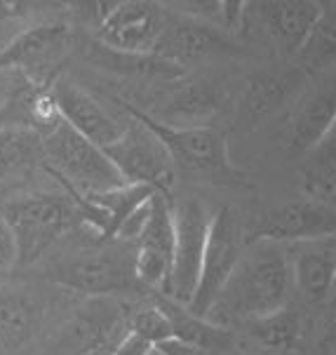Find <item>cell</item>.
<instances>
[{
    "label": "cell",
    "instance_id": "2",
    "mask_svg": "<svg viewBox=\"0 0 336 355\" xmlns=\"http://www.w3.org/2000/svg\"><path fill=\"white\" fill-rule=\"evenodd\" d=\"M123 108L132 116L141 118L151 128V132L163 141L172 158V165L177 174L195 179L212 186H245L247 174L233 165L228 155V141L219 130L209 125L197 128H172V125L158 123L146 111H139L132 104H123Z\"/></svg>",
    "mask_w": 336,
    "mask_h": 355
},
{
    "label": "cell",
    "instance_id": "27",
    "mask_svg": "<svg viewBox=\"0 0 336 355\" xmlns=\"http://www.w3.org/2000/svg\"><path fill=\"white\" fill-rule=\"evenodd\" d=\"M19 263V252H17V240L10 224L0 214V270H8Z\"/></svg>",
    "mask_w": 336,
    "mask_h": 355
},
{
    "label": "cell",
    "instance_id": "29",
    "mask_svg": "<svg viewBox=\"0 0 336 355\" xmlns=\"http://www.w3.org/2000/svg\"><path fill=\"white\" fill-rule=\"evenodd\" d=\"M155 351L160 355H217L212 351H205V348L186 344V341H179V339H167L163 344L155 346Z\"/></svg>",
    "mask_w": 336,
    "mask_h": 355
},
{
    "label": "cell",
    "instance_id": "4",
    "mask_svg": "<svg viewBox=\"0 0 336 355\" xmlns=\"http://www.w3.org/2000/svg\"><path fill=\"white\" fill-rule=\"evenodd\" d=\"M43 172L50 174L64 191L87 196L125 186L106 153L69 128L64 120L43 132Z\"/></svg>",
    "mask_w": 336,
    "mask_h": 355
},
{
    "label": "cell",
    "instance_id": "15",
    "mask_svg": "<svg viewBox=\"0 0 336 355\" xmlns=\"http://www.w3.org/2000/svg\"><path fill=\"white\" fill-rule=\"evenodd\" d=\"M263 31L280 54H299L317 19L320 3H263L249 5Z\"/></svg>",
    "mask_w": 336,
    "mask_h": 355
},
{
    "label": "cell",
    "instance_id": "1",
    "mask_svg": "<svg viewBox=\"0 0 336 355\" xmlns=\"http://www.w3.org/2000/svg\"><path fill=\"white\" fill-rule=\"evenodd\" d=\"M292 294L290 248L271 240H251L205 320L228 329L233 322H249L285 309Z\"/></svg>",
    "mask_w": 336,
    "mask_h": 355
},
{
    "label": "cell",
    "instance_id": "23",
    "mask_svg": "<svg viewBox=\"0 0 336 355\" xmlns=\"http://www.w3.org/2000/svg\"><path fill=\"white\" fill-rule=\"evenodd\" d=\"M297 57L308 69H325L336 62V3H320L317 19Z\"/></svg>",
    "mask_w": 336,
    "mask_h": 355
},
{
    "label": "cell",
    "instance_id": "25",
    "mask_svg": "<svg viewBox=\"0 0 336 355\" xmlns=\"http://www.w3.org/2000/svg\"><path fill=\"white\" fill-rule=\"evenodd\" d=\"M285 92H287L285 80L278 83L275 76H254L247 89V113L251 118L266 116L271 108L280 104Z\"/></svg>",
    "mask_w": 336,
    "mask_h": 355
},
{
    "label": "cell",
    "instance_id": "28",
    "mask_svg": "<svg viewBox=\"0 0 336 355\" xmlns=\"http://www.w3.org/2000/svg\"><path fill=\"white\" fill-rule=\"evenodd\" d=\"M153 351L155 348L148 344V341H143L141 336H136L134 332L127 329V334H125L106 355H151Z\"/></svg>",
    "mask_w": 336,
    "mask_h": 355
},
{
    "label": "cell",
    "instance_id": "11",
    "mask_svg": "<svg viewBox=\"0 0 336 355\" xmlns=\"http://www.w3.org/2000/svg\"><path fill=\"white\" fill-rule=\"evenodd\" d=\"M172 198L155 193L139 238L134 240V275L139 285L163 290L170 282L174 257V212Z\"/></svg>",
    "mask_w": 336,
    "mask_h": 355
},
{
    "label": "cell",
    "instance_id": "5",
    "mask_svg": "<svg viewBox=\"0 0 336 355\" xmlns=\"http://www.w3.org/2000/svg\"><path fill=\"white\" fill-rule=\"evenodd\" d=\"M127 116L130 120L125 123L123 135L101 151L106 153V158L127 186H148L155 193L170 196L177 182V170L172 165L170 153L141 118L132 113Z\"/></svg>",
    "mask_w": 336,
    "mask_h": 355
},
{
    "label": "cell",
    "instance_id": "19",
    "mask_svg": "<svg viewBox=\"0 0 336 355\" xmlns=\"http://www.w3.org/2000/svg\"><path fill=\"white\" fill-rule=\"evenodd\" d=\"M158 306L163 309L167 320H170L172 339L200 346V348H205V351H212L217 355H231V348H233L231 329L219 327V324L209 322L205 318L193 315L186 306L172 302V299H167V297L160 299Z\"/></svg>",
    "mask_w": 336,
    "mask_h": 355
},
{
    "label": "cell",
    "instance_id": "21",
    "mask_svg": "<svg viewBox=\"0 0 336 355\" xmlns=\"http://www.w3.org/2000/svg\"><path fill=\"white\" fill-rule=\"evenodd\" d=\"M247 332L249 339L263 351H273V353H287L292 348H297V344L303 336V318L301 313L292 306L271 313V315L256 318V320L247 322Z\"/></svg>",
    "mask_w": 336,
    "mask_h": 355
},
{
    "label": "cell",
    "instance_id": "18",
    "mask_svg": "<svg viewBox=\"0 0 336 355\" xmlns=\"http://www.w3.org/2000/svg\"><path fill=\"white\" fill-rule=\"evenodd\" d=\"M336 120V89H317L299 101L290 120V148L310 153Z\"/></svg>",
    "mask_w": 336,
    "mask_h": 355
},
{
    "label": "cell",
    "instance_id": "26",
    "mask_svg": "<svg viewBox=\"0 0 336 355\" xmlns=\"http://www.w3.org/2000/svg\"><path fill=\"white\" fill-rule=\"evenodd\" d=\"M127 329L134 332L136 336H141L143 341H148L153 348L167 339H172L170 320H167V315L158 304L148 306V309H143V311H136L134 315L130 318Z\"/></svg>",
    "mask_w": 336,
    "mask_h": 355
},
{
    "label": "cell",
    "instance_id": "14",
    "mask_svg": "<svg viewBox=\"0 0 336 355\" xmlns=\"http://www.w3.org/2000/svg\"><path fill=\"white\" fill-rule=\"evenodd\" d=\"M287 248L294 292L315 306L336 304V238L294 243Z\"/></svg>",
    "mask_w": 336,
    "mask_h": 355
},
{
    "label": "cell",
    "instance_id": "13",
    "mask_svg": "<svg viewBox=\"0 0 336 355\" xmlns=\"http://www.w3.org/2000/svg\"><path fill=\"white\" fill-rule=\"evenodd\" d=\"M50 97L59 113V120H64L69 128H73L94 146L106 148L123 135L125 125L118 123L87 89H82L71 78L59 76L50 87Z\"/></svg>",
    "mask_w": 336,
    "mask_h": 355
},
{
    "label": "cell",
    "instance_id": "24",
    "mask_svg": "<svg viewBox=\"0 0 336 355\" xmlns=\"http://www.w3.org/2000/svg\"><path fill=\"white\" fill-rule=\"evenodd\" d=\"M336 174V120L327 135L322 137L320 144L310 151V165H308V186L310 189H322L329 179Z\"/></svg>",
    "mask_w": 336,
    "mask_h": 355
},
{
    "label": "cell",
    "instance_id": "32",
    "mask_svg": "<svg viewBox=\"0 0 336 355\" xmlns=\"http://www.w3.org/2000/svg\"><path fill=\"white\" fill-rule=\"evenodd\" d=\"M151 355H160V353H158V351H153V353H151Z\"/></svg>",
    "mask_w": 336,
    "mask_h": 355
},
{
    "label": "cell",
    "instance_id": "31",
    "mask_svg": "<svg viewBox=\"0 0 336 355\" xmlns=\"http://www.w3.org/2000/svg\"><path fill=\"white\" fill-rule=\"evenodd\" d=\"M322 193H334L336 196V174H334V177L332 179H329V182L325 184V186H322Z\"/></svg>",
    "mask_w": 336,
    "mask_h": 355
},
{
    "label": "cell",
    "instance_id": "8",
    "mask_svg": "<svg viewBox=\"0 0 336 355\" xmlns=\"http://www.w3.org/2000/svg\"><path fill=\"white\" fill-rule=\"evenodd\" d=\"M172 212H174V257H172L170 282H167L163 297L172 299V302L182 306H188L195 294L197 280H200L202 254H205L212 214L195 198L174 202Z\"/></svg>",
    "mask_w": 336,
    "mask_h": 355
},
{
    "label": "cell",
    "instance_id": "22",
    "mask_svg": "<svg viewBox=\"0 0 336 355\" xmlns=\"http://www.w3.org/2000/svg\"><path fill=\"white\" fill-rule=\"evenodd\" d=\"M217 106V92L212 87L197 85V83H184L179 85L170 97L165 99L163 116H172V128H184V120H188L186 128H197L195 120L202 118L205 113H212Z\"/></svg>",
    "mask_w": 336,
    "mask_h": 355
},
{
    "label": "cell",
    "instance_id": "16",
    "mask_svg": "<svg viewBox=\"0 0 336 355\" xmlns=\"http://www.w3.org/2000/svg\"><path fill=\"white\" fill-rule=\"evenodd\" d=\"M127 324L130 320H125L120 306L99 302L97 297L76 315L73 324H71V344L76 346L78 353L106 355L127 334Z\"/></svg>",
    "mask_w": 336,
    "mask_h": 355
},
{
    "label": "cell",
    "instance_id": "7",
    "mask_svg": "<svg viewBox=\"0 0 336 355\" xmlns=\"http://www.w3.org/2000/svg\"><path fill=\"white\" fill-rule=\"evenodd\" d=\"M247 250V233L231 207H219L209 221V236L205 245L195 294L186 306L193 315L207 318L214 299L224 290L226 280L231 278L233 268L238 266L240 257Z\"/></svg>",
    "mask_w": 336,
    "mask_h": 355
},
{
    "label": "cell",
    "instance_id": "9",
    "mask_svg": "<svg viewBox=\"0 0 336 355\" xmlns=\"http://www.w3.org/2000/svg\"><path fill=\"white\" fill-rule=\"evenodd\" d=\"M327 238H336V205L322 198L294 200L275 207L256 219L247 231V243L271 240V243L294 245Z\"/></svg>",
    "mask_w": 336,
    "mask_h": 355
},
{
    "label": "cell",
    "instance_id": "10",
    "mask_svg": "<svg viewBox=\"0 0 336 355\" xmlns=\"http://www.w3.org/2000/svg\"><path fill=\"white\" fill-rule=\"evenodd\" d=\"M99 38L125 54H148L155 50L167 28V17L153 3L97 5Z\"/></svg>",
    "mask_w": 336,
    "mask_h": 355
},
{
    "label": "cell",
    "instance_id": "12",
    "mask_svg": "<svg viewBox=\"0 0 336 355\" xmlns=\"http://www.w3.org/2000/svg\"><path fill=\"white\" fill-rule=\"evenodd\" d=\"M66 45H69L66 24H43V26L28 28L0 50V71L19 69L24 76L52 85L62 76L52 69V64L64 54Z\"/></svg>",
    "mask_w": 336,
    "mask_h": 355
},
{
    "label": "cell",
    "instance_id": "6",
    "mask_svg": "<svg viewBox=\"0 0 336 355\" xmlns=\"http://www.w3.org/2000/svg\"><path fill=\"white\" fill-rule=\"evenodd\" d=\"M125 245L127 243L113 240V245H101L89 252H80L69 261L52 266L47 275L57 285L85 292L94 299L134 290L139 285L134 275V252L125 250Z\"/></svg>",
    "mask_w": 336,
    "mask_h": 355
},
{
    "label": "cell",
    "instance_id": "3",
    "mask_svg": "<svg viewBox=\"0 0 336 355\" xmlns=\"http://www.w3.org/2000/svg\"><path fill=\"white\" fill-rule=\"evenodd\" d=\"M0 214L15 233L21 266L35 263L64 233L82 224L78 205L66 191H26L0 202Z\"/></svg>",
    "mask_w": 336,
    "mask_h": 355
},
{
    "label": "cell",
    "instance_id": "17",
    "mask_svg": "<svg viewBox=\"0 0 336 355\" xmlns=\"http://www.w3.org/2000/svg\"><path fill=\"white\" fill-rule=\"evenodd\" d=\"M217 52H224V40L209 24L197 19H186L182 24H167L163 38L158 40L153 54L158 59H165L170 64L191 66L205 62L207 57H214Z\"/></svg>",
    "mask_w": 336,
    "mask_h": 355
},
{
    "label": "cell",
    "instance_id": "20",
    "mask_svg": "<svg viewBox=\"0 0 336 355\" xmlns=\"http://www.w3.org/2000/svg\"><path fill=\"white\" fill-rule=\"evenodd\" d=\"M45 167L43 135L35 130H0V182H15Z\"/></svg>",
    "mask_w": 336,
    "mask_h": 355
},
{
    "label": "cell",
    "instance_id": "30",
    "mask_svg": "<svg viewBox=\"0 0 336 355\" xmlns=\"http://www.w3.org/2000/svg\"><path fill=\"white\" fill-rule=\"evenodd\" d=\"M315 355H336V320L329 322L325 327V332L320 334Z\"/></svg>",
    "mask_w": 336,
    "mask_h": 355
}]
</instances>
